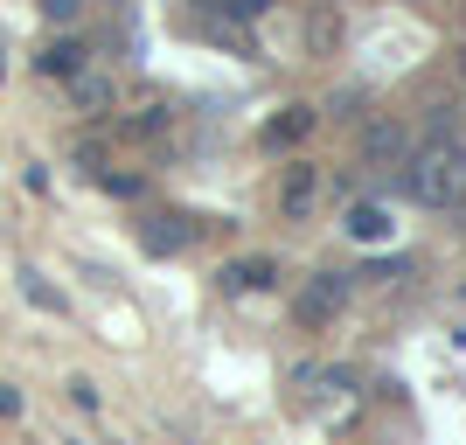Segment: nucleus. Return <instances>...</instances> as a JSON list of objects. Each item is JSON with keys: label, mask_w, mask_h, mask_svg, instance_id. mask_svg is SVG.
Returning <instances> with one entry per match:
<instances>
[{"label": "nucleus", "mask_w": 466, "mask_h": 445, "mask_svg": "<svg viewBox=\"0 0 466 445\" xmlns=\"http://www.w3.org/2000/svg\"><path fill=\"white\" fill-rule=\"evenodd\" d=\"M42 15H49V21H77L84 0H42Z\"/></svg>", "instance_id": "4468645a"}, {"label": "nucleus", "mask_w": 466, "mask_h": 445, "mask_svg": "<svg viewBox=\"0 0 466 445\" xmlns=\"http://www.w3.org/2000/svg\"><path fill=\"white\" fill-rule=\"evenodd\" d=\"M279 202H286V216H299L313 202V167H286V188H279Z\"/></svg>", "instance_id": "6e6552de"}, {"label": "nucleus", "mask_w": 466, "mask_h": 445, "mask_svg": "<svg viewBox=\"0 0 466 445\" xmlns=\"http://www.w3.org/2000/svg\"><path fill=\"white\" fill-rule=\"evenodd\" d=\"M341 299H349V278H341V271H320V278H313L307 292H299V320H307V328H320V320H328L334 307H341Z\"/></svg>", "instance_id": "f03ea898"}, {"label": "nucleus", "mask_w": 466, "mask_h": 445, "mask_svg": "<svg viewBox=\"0 0 466 445\" xmlns=\"http://www.w3.org/2000/svg\"><path fill=\"white\" fill-rule=\"evenodd\" d=\"M370 154H404V133H397V126H376V133H370Z\"/></svg>", "instance_id": "f8f14e48"}, {"label": "nucleus", "mask_w": 466, "mask_h": 445, "mask_svg": "<svg viewBox=\"0 0 466 445\" xmlns=\"http://www.w3.org/2000/svg\"><path fill=\"white\" fill-rule=\"evenodd\" d=\"M349 237H362V244H383V237H390V216L376 209V202H355V209H349Z\"/></svg>", "instance_id": "423d86ee"}, {"label": "nucleus", "mask_w": 466, "mask_h": 445, "mask_svg": "<svg viewBox=\"0 0 466 445\" xmlns=\"http://www.w3.org/2000/svg\"><path fill=\"white\" fill-rule=\"evenodd\" d=\"M188 237H195V223H188V216H160V223H147V251H181V244H188Z\"/></svg>", "instance_id": "20e7f679"}, {"label": "nucleus", "mask_w": 466, "mask_h": 445, "mask_svg": "<svg viewBox=\"0 0 466 445\" xmlns=\"http://www.w3.org/2000/svg\"><path fill=\"white\" fill-rule=\"evenodd\" d=\"M313 133V112L307 105H292L286 118H272V126H265V139H272V147H292V139H307Z\"/></svg>", "instance_id": "0eeeda50"}, {"label": "nucleus", "mask_w": 466, "mask_h": 445, "mask_svg": "<svg viewBox=\"0 0 466 445\" xmlns=\"http://www.w3.org/2000/svg\"><path fill=\"white\" fill-rule=\"evenodd\" d=\"M21 410V397H15V383H0V418H15Z\"/></svg>", "instance_id": "2eb2a0df"}, {"label": "nucleus", "mask_w": 466, "mask_h": 445, "mask_svg": "<svg viewBox=\"0 0 466 445\" xmlns=\"http://www.w3.org/2000/svg\"><path fill=\"white\" fill-rule=\"evenodd\" d=\"M216 7H223V21H258L272 0H216Z\"/></svg>", "instance_id": "9d476101"}, {"label": "nucleus", "mask_w": 466, "mask_h": 445, "mask_svg": "<svg viewBox=\"0 0 466 445\" xmlns=\"http://www.w3.org/2000/svg\"><path fill=\"white\" fill-rule=\"evenodd\" d=\"M216 278H223V292H258V286H272V278H279V265H272V258H237V265H223Z\"/></svg>", "instance_id": "7ed1b4c3"}, {"label": "nucleus", "mask_w": 466, "mask_h": 445, "mask_svg": "<svg viewBox=\"0 0 466 445\" xmlns=\"http://www.w3.org/2000/svg\"><path fill=\"white\" fill-rule=\"evenodd\" d=\"M84 70V42H49L42 49V77H77Z\"/></svg>", "instance_id": "39448f33"}, {"label": "nucleus", "mask_w": 466, "mask_h": 445, "mask_svg": "<svg viewBox=\"0 0 466 445\" xmlns=\"http://www.w3.org/2000/svg\"><path fill=\"white\" fill-rule=\"evenodd\" d=\"M404 195H418L425 209H466V147H452V139L418 147L404 167Z\"/></svg>", "instance_id": "f257e3e1"}, {"label": "nucleus", "mask_w": 466, "mask_h": 445, "mask_svg": "<svg viewBox=\"0 0 466 445\" xmlns=\"http://www.w3.org/2000/svg\"><path fill=\"white\" fill-rule=\"evenodd\" d=\"M70 84H77V97H84V105H105V97H112V84H105V77H84V70H77Z\"/></svg>", "instance_id": "9b49d317"}, {"label": "nucleus", "mask_w": 466, "mask_h": 445, "mask_svg": "<svg viewBox=\"0 0 466 445\" xmlns=\"http://www.w3.org/2000/svg\"><path fill=\"white\" fill-rule=\"evenodd\" d=\"M21 292H28V299H35L42 313H63V292L49 286V278H42V271H21Z\"/></svg>", "instance_id": "1a4fd4ad"}, {"label": "nucleus", "mask_w": 466, "mask_h": 445, "mask_svg": "<svg viewBox=\"0 0 466 445\" xmlns=\"http://www.w3.org/2000/svg\"><path fill=\"white\" fill-rule=\"evenodd\" d=\"M70 404H77V410H97V383H91V376H70Z\"/></svg>", "instance_id": "ddd939ff"}]
</instances>
